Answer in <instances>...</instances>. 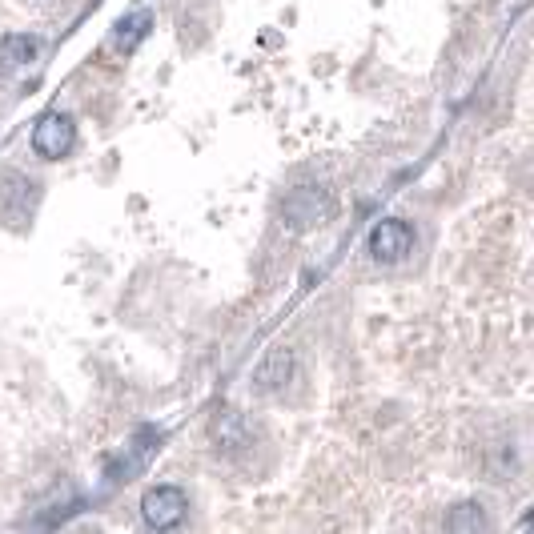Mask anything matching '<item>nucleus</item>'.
<instances>
[{
    "instance_id": "nucleus-2",
    "label": "nucleus",
    "mask_w": 534,
    "mask_h": 534,
    "mask_svg": "<svg viewBox=\"0 0 534 534\" xmlns=\"http://www.w3.org/2000/svg\"><path fill=\"white\" fill-rule=\"evenodd\" d=\"M334 217V201L322 185H302L286 197V221L294 229H310V225H326Z\"/></svg>"
},
{
    "instance_id": "nucleus-8",
    "label": "nucleus",
    "mask_w": 534,
    "mask_h": 534,
    "mask_svg": "<svg viewBox=\"0 0 534 534\" xmlns=\"http://www.w3.org/2000/svg\"><path fill=\"white\" fill-rule=\"evenodd\" d=\"M149 29H153V13H145V9H141V13H129V17H125V21L113 29V37H109V49H117V53L125 57V53H133V49H137V45L149 37Z\"/></svg>"
},
{
    "instance_id": "nucleus-6",
    "label": "nucleus",
    "mask_w": 534,
    "mask_h": 534,
    "mask_svg": "<svg viewBox=\"0 0 534 534\" xmlns=\"http://www.w3.org/2000/svg\"><path fill=\"white\" fill-rule=\"evenodd\" d=\"M294 378V354L290 350H270L265 362L253 370V390L257 394H282Z\"/></svg>"
},
{
    "instance_id": "nucleus-1",
    "label": "nucleus",
    "mask_w": 534,
    "mask_h": 534,
    "mask_svg": "<svg viewBox=\"0 0 534 534\" xmlns=\"http://www.w3.org/2000/svg\"><path fill=\"white\" fill-rule=\"evenodd\" d=\"M41 205V185L29 173H5L0 177V221L9 229H29L33 213Z\"/></svg>"
},
{
    "instance_id": "nucleus-5",
    "label": "nucleus",
    "mask_w": 534,
    "mask_h": 534,
    "mask_svg": "<svg viewBox=\"0 0 534 534\" xmlns=\"http://www.w3.org/2000/svg\"><path fill=\"white\" fill-rule=\"evenodd\" d=\"M410 245H414V229L406 221H398V217H386V221H378L370 229V253L378 261H398V257L410 253Z\"/></svg>"
},
{
    "instance_id": "nucleus-3",
    "label": "nucleus",
    "mask_w": 534,
    "mask_h": 534,
    "mask_svg": "<svg viewBox=\"0 0 534 534\" xmlns=\"http://www.w3.org/2000/svg\"><path fill=\"white\" fill-rule=\"evenodd\" d=\"M73 145H77V125L65 113H49V117L37 121V129H33V153H41L45 161H61V157L73 153Z\"/></svg>"
},
{
    "instance_id": "nucleus-4",
    "label": "nucleus",
    "mask_w": 534,
    "mask_h": 534,
    "mask_svg": "<svg viewBox=\"0 0 534 534\" xmlns=\"http://www.w3.org/2000/svg\"><path fill=\"white\" fill-rule=\"evenodd\" d=\"M185 490L181 486H153L145 498H141V518L149 530H173L181 518H185Z\"/></svg>"
},
{
    "instance_id": "nucleus-7",
    "label": "nucleus",
    "mask_w": 534,
    "mask_h": 534,
    "mask_svg": "<svg viewBox=\"0 0 534 534\" xmlns=\"http://www.w3.org/2000/svg\"><path fill=\"white\" fill-rule=\"evenodd\" d=\"M41 53V41L29 33H13V37H0V77H13L21 69H29Z\"/></svg>"
},
{
    "instance_id": "nucleus-9",
    "label": "nucleus",
    "mask_w": 534,
    "mask_h": 534,
    "mask_svg": "<svg viewBox=\"0 0 534 534\" xmlns=\"http://www.w3.org/2000/svg\"><path fill=\"white\" fill-rule=\"evenodd\" d=\"M249 434H253V430H249V422H245L237 410H225L221 422H213V438H217V450H221V454H233L237 446L249 450Z\"/></svg>"
}]
</instances>
